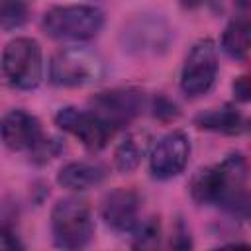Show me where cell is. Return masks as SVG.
<instances>
[{
  "mask_svg": "<svg viewBox=\"0 0 251 251\" xmlns=\"http://www.w3.org/2000/svg\"><path fill=\"white\" fill-rule=\"evenodd\" d=\"M41 25L55 39H90L102 29L104 14L88 4L55 6L45 12Z\"/></svg>",
  "mask_w": 251,
  "mask_h": 251,
  "instance_id": "6da1fadb",
  "label": "cell"
},
{
  "mask_svg": "<svg viewBox=\"0 0 251 251\" xmlns=\"http://www.w3.org/2000/svg\"><path fill=\"white\" fill-rule=\"evenodd\" d=\"M51 229L57 247L80 249L94 233V222L86 202L78 198H63L53 206Z\"/></svg>",
  "mask_w": 251,
  "mask_h": 251,
  "instance_id": "7a4b0ae2",
  "label": "cell"
},
{
  "mask_svg": "<svg viewBox=\"0 0 251 251\" xmlns=\"http://www.w3.org/2000/svg\"><path fill=\"white\" fill-rule=\"evenodd\" d=\"M104 61L86 47H67L53 55L49 63V78L57 86H86L100 80Z\"/></svg>",
  "mask_w": 251,
  "mask_h": 251,
  "instance_id": "3957f363",
  "label": "cell"
},
{
  "mask_svg": "<svg viewBox=\"0 0 251 251\" xmlns=\"http://www.w3.org/2000/svg\"><path fill=\"white\" fill-rule=\"evenodd\" d=\"M2 73L14 88H35L43 75V57L39 43L31 37L12 39L2 53Z\"/></svg>",
  "mask_w": 251,
  "mask_h": 251,
  "instance_id": "277c9868",
  "label": "cell"
},
{
  "mask_svg": "<svg viewBox=\"0 0 251 251\" xmlns=\"http://www.w3.org/2000/svg\"><path fill=\"white\" fill-rule=\"evenodd\" d=\"M218 75V49L210 37L200 39L188 51L182 71H180V88L188 96L206 94L216 82Z\"/></svg>",
  "mask_w": 251,
  "mask_h": 251,
  "instance_id": "5b68a950",
  "label": "cell"
},
{
  "mask_svg": "<svg viewBox=\"0 0 251 251\" xmlns=\"http://www.w3.org/2000/svg\"><path fill=\"white\" fill-rule=\"evenodd\" d=\"M55 124L63 131L75 135L90 151H100L102 147H106L114 131V127L108 122H104L98 114L88 110H78L73 106L59 110L55 116Z\"/></svg>",
  "mask_w": 251,
  "mask_h": 251,
  "instance_id": "8992f818",
  "label": "cell"
},
{
  "mask_svg": "<svg viewBox=\"0 0 251 251\" xmlns=\"http://www.w3.org/2000/svg\"><path fill=\"white\" fill-rule=\"evenodd\" d=\"M190 155V141L184 131H171L165 137H161L149 157V169L155 178H173L188 163Z\"/></svg>",
  "mask_w": 251,
  "mask_h": 251,
  "instance_id": "52a82bcc",
  "label": "cell"
},
{
  "mask_svg": "<svg viewBox=\"0 0 251 251\" xmlns=\"http://www.w3.org/2000/svg\"><path fill=\"white\" fill-rule=\"evenodd\" d=\"M92 112L98 114L112 127L131 122L143 108V92L133 88H114L98 92L92 100Z\"/></svg>",
  "mask_w": 251,
  "mask_h": 251,
  "instance_id": "ba28073f",
  "label": "cell"
},
{
  "mask_svg": "<svg viewBox=\"0 0 251 251\" xmlns=\"http://www.w3.org/2000/svg\"><path fill=\"white\" fill-rule=\"evenodd\" d=\"M224 188L218 206L245 218L249 210V184H247V161L239 153H231L222 161Z\"/></svg>",
  "mask_w": 251,
  "mask_h": 251,
  "instance_id": "9c48e42d",
  "label": "cell"
},
{
  "mask_svg": "<svg viewBox=\"0 0 251 251\" xmlns=\"http://www.w3.org/2000/svg\"><path fill=\"white\" fill-rule=\"evenodd\" d=\"M0 137L12 151H29L43 135L35 116L24 110H12L0 120Z\"/></svg>",
  "mask_w": 251,
  "mask_h": 251,
  "instance_id": "30bf717a",
  "label": "cell"
},
{
  "mask_svg": "<svg viewBox=\"0 0 251 251\" xmlns=\"http://www.w3.org/2000/svg\"><path fill=\"white\" fill-rule=\"evenodd\" d=\"M139 214V196L127 188H116L102 202V218L116 231H129Z\"/></svg>",
  "mask_w": 251,
  "mask_h": 251,
  "instance_id": "8fae6325",
  "label": "cell"
},
{
  "mask_svg": "<svg viewBox=\"0 0 251 251\" xmlns=\"http://www.w3.org/2000/svg\"><path fill=\"white\" fill-rule=\"evenodd\" d=\"M104 178V169L94 165V163H84V161H73L61 167L57 173V182L67 188V190H88L96 184H100Z\"/></svg>",
  "mask_w": 251,
  "mask_h": 251,
  "instance_id": "7c38bea8",
  "label": "cell"
},
{
  "mask_svg": "<svg viewBox=\"0 0 251 251\" xmlns=\"http://www.w3.org/2000/svg\"><path fill=\"white\" fill-rule=\"evenodd\" d=\"M194 124L200 129L226 133V135H239L247 127L245 118L231 106H222V108H214V110L202 112V114L196 116Z\"/></svg>",
  "mask_w": 251,
  "mask_h": 251,
  "instance_id": "4fadbf2b",
  "label": "cell"
},
{
  "mask_svg": "<svg viewBox=\"0 0 251 251\" xmlns=\"http://www.w3.org/2000/svg\"><path fill=\"white\" fill-rule=\"evenodd\" d=\"M151 147V135L147 131H131L127 133L114 153V163L120 173H129L137 169L141 159L147 155Z\"/></svg>",
  "mask_w": 251,
  "mask_h": 251,
  "instance_id": "5bb4252c",
  "label": "cell"
},
{
  "mask_svg": "<svg viewBox=\"0 0 251 251\" xmlns=\"http://www.w3.org/2000/svg\"><path fill=\"white\" fill-rule=\"evenodd\" d=\"M224 188V167L222 163L200 169L190 180V196L198 204H218Z\"/></svg>",
  "mask_w": 251,
  "mask_h": 251,
  "instance_id": "9a60e30c",
  "label": "cell"
},
{
  "mask_svg": "<svg viewBox=\"0 0 251 251\" xmlns=\"http://www.w3.org/2000/svg\"><path fill=\"white\" fill-rule=\"evenodd\" d=\"M224 51L237 61H245L249 53V24L247 20H233L227 24L222 35Z\"/></svg>",
  "mask_w": 251,
  "mask_h": 251,
  "instance_id": "2e32d148",
  "label": "cell"
},
{
  "mask_svg": "<svg viewBox=\"0 0 251 251\" xmlns=\"http://www.w3.org/2000/svg\"><path fill=\"white\" fill-rule=\"evenodd\" d=\"M133 233V247H155L159 243V235H161V226L157 218H145V220H137L135 226L129 229Z\"/></svg>",
  "mask_w": 251,
  "mask_h": 251,
  "instance_id": "e0dca14e",
  "label": "cell"
},
{
  "mask_svg": "<svg viewBox=\"0 0 251 251\" xmlns=\"http://www.w3.org/2000/svg\"><path fill=\"white\" fill-rule=\"evenodd\" d=\"M27 20V6L22 0H0V25L4 29H16Z\"/></svg>",
  "mask_w": 251,
  "mask_h": 251,
  "instance_id": "ac0fdd59",
  "label": "cell"
},
{
  "mask_svg": "<svg viewBox=\"0 0 251 251\" xmlns=\"http://www.w3.org/2000/svg\"><path fill=\"white\" fill-rule=\"evenodd\" d=\"M59 151H61V143H59L57 139H53V137H49V139L41 137V139H39V141L29 149L31 159H33V161H37V163H45V161L53 159Z\"/></svg>",
  "mask_w": 251,
  "mask_h": 251,
  "instance_id": "d6986e66",
  "label": "cell"
},
{
  "mask_svg": "<svg viewBox=\"0 0 251 251\" xmlns=\"http://www.w3.org/2000/svg\"><path fill=\"white\" fill-rule=\"evenodd\" d=\"M153 108H155V116L161 118V120H173V118L178 116L176 106L171 100H167L165 96H157L155 102H153Z\"/></svg>",
  "mask_w": 251,
  "mask_h": 251,
  "instance_id": "ffe728a7",
  "label": "cell"
},
{
  "mask_svg": "<svg viewBox=\"0 0 251 251\" xmlns=\"http://www.w3.org/2000/svg\"><path fill=\"white\" fill-rule=\"evenodd\" d=\"M22 241L18 239V235L6 227V226H0V249H22Z\"/></svg>",
  "mask_w": 251,
  "mask_h": 251,
  "instance_id": "44dd1931",
  "label": "cell"
},
{
  "mask_svg": "<svg viewBox=\"0 0 251 251\" xmlns=\"http://www.w3.org/2000/svg\"><path fill=\"white\" fill-rule=\"evenodd\" d=\"M233 94L239 102H247L251 98V86H249L247 76H239V78L233 80Z\"/></svg>",
  "mask_w": 251,
  "mask_h": 251,
  "instance_id": "7402d4cb",
  "label": "cell"
},
{
  "mask_svg": "<svg viewBox=\"0 0 251 251\" xmlns=\"http://www.w3.org/2000/svg\"><path fill=\"white\" fill-rule=\"evenodd\" d=\"M202 2H204V0H180V4H182L184 8H198Z\"/></svg>",
  "mask_w": 251,
  "mask_h": 251,
  "instance_id": "603a6c76",
  "label": "cell"
}]
</instances>
